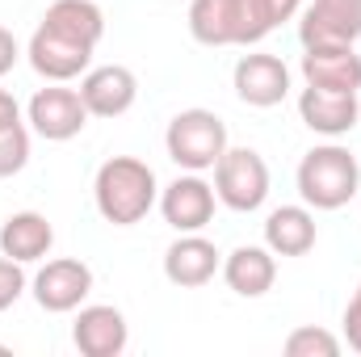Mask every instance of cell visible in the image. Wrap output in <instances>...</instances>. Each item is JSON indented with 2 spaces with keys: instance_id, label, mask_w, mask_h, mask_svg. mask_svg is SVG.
Listing matches in <instances>:
<instances>
[{
  "instance_id": "6da1fadb",
  "label": "cell",
  "mask_w": 361,
  "mask_h": 357,
  "mask_svg": "<svg viewBox=\"0 0 361 357\" xmlns=\"http://www.w3.org/2000/svg\"><path fill=\"white\" fill-rule=\"evenodd\" d=\"M160 198V185H156V173L152 164L135 160V156H114L97 169V181H92V202L101 210L105 223L114 227H135L152 214Z\"/></svg>"
},
{
  "instance_id": "7a4b0ae2",
  "label": "cell",
  "mask_w": 361,
  "mask_h": 357,
  "mask_svg": "<svg viewBox=\"0 0 361 357\" xmlns=\"http://www.w3.org/2000/svg\"><path fill=\"white\" fill-rule=\"evenodd\" d=\"M269 17L261 0H193L189 34L202 47H257L269 34Z\"/></svg>"
},
{
  "instance_id": "3957f363",
  "label": "cell",
  "mask_w": 361,
  "mask_h": 357,
  "mask_svg": "<svg viewBox=\"0 0 361 357\" xmlns=\"http://www.w3.org/2000/svg\"><path fill=\"white\" fill-rule=\"evenodd\" d=\"M361 185V164L357 156L341 143H324L311 147L298 164V193L307 206L315 210H341L357 198Z\"/></svg>"
},
{
  "instance_id": "277c9868",
  "label": "cell",
  "mask_w": 361,
  "mask_h": 357,
  "mask_svg": "<svg viewBox=\"0 0 361 357\" xmlns=\"http://www.w3.org/2000/svg\"><path fill=\"white\" fill-rule=\"evenodd\" d=\"M164 147H169V160L177 169L206 173L227 152V126L210 109H180L177 118L169 122V131H164Z\"/></svg>"
},
{
  "instance_id": "5b68a950",
  "label": "cell",
  "mask_w": 361,
  "mask_h": 357,
  "mask_svg": "<svg viewBox=\"0 0 361 357\" xmlns=\"http://www.w3.org/2000/svg\"><path fill=\"white\" fill-rule=\"evenodd\" d=\"M214 193L227 210L252 214L269 198V164L252 147H227L214 164Z\"/></svg>"
},
{
  "instance_id": "8992f818",
  "label": "cell",
  "mask_w": 361,
  "mask_h": 357,
  "mask_svg": "<svg viewBox=\"0 0 361 357\" xmlns=\"http://www.w3.org/2000/svg\"><path fill=\"white\" fill-rule=\"evenodd\" d=\"M92 51H97V47L76 42V38H68V34H59V30H51V25H38L34 38H30V47H25L30 68H34L42 80H51V85H63V80L85 76L89 63H92Z\"/></svg>"
},
{
  "instance_id": "52a82bcc",
  "label": "cell",
  "mask_w": 361,
  "mask_h": 357,
  "mask_svg": "<svg viewBox=\"0 0 361 357\" xmlns=\"http://www.w3.org/2000/svg\"><path fill=\"white\" fill-rule=\"evenodd\" d=\"M30 126L47 143H68L89 126V109L80 101V89H38L30 97Z\"/></svg>"
},
{
  "instance_id": "ba28073f",
  "label": "cell",
  "mask_w": 361,
  "mask_h": 357,
  "mask_svg": "<svg viewBox=\"0 0 361 357\" xmlns=\"http://www.w3.org/2000/svg\"><path fill=\"white\" fill-rule=\"evenodd\" d=\"M92 294V269L76 257H59V261H47V265L34 273V298L42 311L51 315H68L76 311L85 298Z\"/></svg>"
},
{
  "instance_id": "9c48e42d",
  "label": "cell",
  "mask_w": 361,
  "mask_h": 357,
  "mask_svg": "<svg viewBox=\"0 0 361 357\" xmlns=\"http://www.w3.org/2000/svg\"><path fill=\"white\" fill-rule=\"evenodd\" d=\"M302 47H353L361 38V0H311L298 21Z\"/></svg>"
},
{
  "instance_id": "30bf717a",
  "label": "cell",
  "mask_w": 361,
  "mask_h": 357,
  "mask_svg": "<svg viewBox=\"0 0 361 357\" xmlns=\"http://www.w3.org/2000/svg\"><path fill=\"white\" fill-rule=\"evenodd\" d=\"M214 202H219L214 185H206L197 173H185L160 193V214L173 231H202L214 219Z\"/></svg>"
},
{
  "instance_id": "8fae6325",
  "label": "cell",
  "mask_w": 361,
  "mask_h": 357,
  "mask_svg": "<svg viewBox=\"0 0 361 357\" xmlns=\"http://www.w3.org/2000/svg\"><path fill=\"white\" fill-rule=\"evenodd\" d=\"M72 341L85 357H118L126 353L130 345V328H126V315L109 303H92L80 307L76 324H72Z\"/></svg>"
},
{
  "instance_id": "7c38bea8",
  "label": "cell",
  "mask_w": 361,
  "mask_h": 357,
  "mask_svg": "<svg viewBox=\"0 0 361 357\" xmlns=\"http://www.w3.org/2000/svg\"><path fill=\"white\" fill-rule=\"evenodd\" d=\"M135 97H139V80L122 63L89 68L80 80V101H85L89 118H122L135 105Z\"/></svg>"
},
{
  "instance_id": "4fadbf2b",
  "label": "cell",
  "mask_w": 361,
  "mask_h": 357,
  "mask_svg": "<svg viewBox=\"0 0 361 357\" xmlns=\"http://www.w3.org/2000/svg\"><path fill=\"white\" fill-rule=\"evenodd\" d=\"M298 118L315 131V135H328V139H341L357 126L361 118V101L357 92H332V89H315L307 85L298 97Z\"/></svg>"
},
{
  "instance_id": "5bb4252c",
  "label": "cell",
  "mask_w": 361,
  "mask_h": 357,
  "mask_svg": "<svg viewBox=\"0 0 361 357\" xmlns=\"http://www.w3.org/2000/svg\"><path fill=\"white\" fill-rule=\"evenodd\" d=\"M235 92L244 105H257V109L281 105L290 92V68L277 55H244L235 63Z\"/></svg>"
},
{
  "instance_id": "9a60e30c",
  "label": "cell",
  "mask_w": 361,
  "mask_h": 357,
  "mask_svg": "<svg viewBox=\"0 0 361 357\" xmlns=\"http://www.w3.org/2000/svg\"><path fill=\"white\" fill-rule=\"evenodd\" d=\"M302 80L315 89L332 92H357L361 89V55L345 42L332 47H307L302 55Z\"/></svg>"
},
{
  "instance_id": "2e32d148",
  "label": "cell",
  "mask_w": 361,
  "mask_h": 357,
  "mask_svg": "<svg viewBox=\"0 0 361 357\" xmlns=\"http://www.w3.org/2000/svg\"><path fill=\"white\" fill-rule=\"evenodd\" d=\"M219 248L206 240V236H197V231H180L177 244H169V253H164V277L180 286V290H197V286H206L214 273H219Z\"/></svg>"
},
{
  "instance_id": "e0dca14e",
  "label": "cell",
  "mask_w": 361,
  "mask_h": 357,
  "mask_svg": "<svg viewBox=\"0 0 361 357\" xmlns=\"http://www.w3.org/2000/svg\"><path fill=\"white\" fill-rule=\"evenodd\" d=\"M55 244V227L47 223V214L38 210H21V214H8L4 227H0V253L30 265V261H42Z\"/></svg>"
},
{
  "instance_id": "ac0fdd59",
  "label": "cell",
  "mask_w": 361,
  "mask_h": 357,
  "mask_svg": "<svg viewBox=\"0 0 361 357\" xmlns=\"http://www.w3.org/2000/svg\"><path fill=\"white\" fill-rule=\"evenodd\" d=\"M223 277H227V286L240 298H261V294H269L273 282H277V261H273L269 248H261V244H240L223 261Z\"/></svg>"
},
{
  "instance_id": "d6986e66",
  "label": "cell",
  "mask_w": 361,
  "mask_h": 357,
  "mask_svg": "<svg viewBox=\"0 0 361 357\" xmlns=\"http://www.w3.org/2000/svg\"><path fill=\"white\" fill-rule=\"evenodd\" d=\"M265 248L273 257H307L315 248V214L307 206H277L265 219Z\"/></svg>"
},
{
  "instance_id": "ffe728a7",
  "label": "cell",
  "mask_w": 361,
  "mask_h": 357,
  "mask_svg": "<svg viewBox=\"0 0 361 357\" xmlns=\"http://www.w3.org/2000/svg\"><path fill=\"white\" fill-rule=\"evenodd\" d=\"M42 25H51V30H59V34H68V38H76V42L97 47L101 34H105V13H101L92 0H55V4L47 8Z\"/></svg>"
},
{
  "instance_id": "44dd1931",
  "label": "cell",
  "mask_w": 361,
  "mask_h": 357,
  "mask_svg": "<svg viewBox=\"0 0 361 357\" xmlns=\"http://www.w3.org/2000/svg\"><path fill=\"white\" fill-rule=\"evenodd\" d=\"M281 349H286V357H336L341 353V341H336L328 328L307 324V328H294Z\"/></svg>"
},
{
  "instance_id": "7402d4cb",
  "label": "cell",
  "mask_w": 361,
  "mask_h": 357,
  "mask_svg": "<svg viewBox=\"0 0 361 357\" xmlns=\"http://www.w3.org/2000/svg\"><path fill=\"white\" fill-rule=\"evenodd\" d=\"M30 164V131L21 122L0 126V177H17Z\"/></svg>"
},
{
  "instance_id": "603a6c76",
  "label": "cell",
  "mask_w": 361,
  "mask_h": 357,
  "mask_svg": "<svg viewBox=\"0 0 361 357\" xmlns=\"http://www.w3.org/2000/svg\"><path fill=\"white\" fill-rule=\"evenodd\" d=\"M21 290H25L21 261H13V257H4V253H0V311H8V307L21 298Z\"/></svg>"
},
{
  "instance_id": "cb8c5ba5",
  "label": "cell",
  "mask_w": 361,
  "mask_h": 357,
  "mask_svg": "<svg viewBox=\"0 0 361 357\" xmlns=\"http://www.w3.org/2000/svg\"><path fill=\"white\" fill-rule=\"evenodd\" d=\"M345 341H349V349L361 353V290L349 298V307H345Z\"/></svg>"
},
{
  "instance_id": "d4e9b609",
  "label": "cell",
  "mask_w": 361,
  "mask_h": 357,
  "mask_svg": "<svg viewBox=\"0 0 361 357\" xmlns=\"http://www.w3.org/2000/svg\"><path fill=\"white\" fill-rule=\"evenodd\" d=\"M261 8H265V17H269V25L277 30L281 21H290L298 8H302V0H261Z\"/></svg>"
},
{
  "instance_id": "484cf974",
  "label": "cell",
  "mask_w": 361,
  "mask_h": 357,
  "mask_svg": "<svg viewBox=\"0 0 361 357\" xmlns=\"http://www.w3.org/2000/svg\"><path fill=\"white\" fill-rule=\"evenodd\" d=\"M17 55H21V51H17V38H13V34L0 25V76H4V72H13Z\"/></svg>"
},
{
  "instance_id": "4316f807",
  "label": "cell",
  "mask_w": 361,
  "mask_h": 357,
  "mask_svg": "<svg viewBox=\"0 0 361 357\" xmlns=\"http://www.w3.org/2000/svg\"><path fill=\"white\" fill-rule=\"evenodd\" d=\"M8 122H21V109H17V97L13 92L0 89V126H8Z\"/></svg>"
},
{
  "instance_id": "83f0119b",
  "label": "cell",
  "mask_w": 361,
  "mask_h": 357,
  "mask_svg": "<svg viewBox=\"0 0 361 357\" xmlns=\"http://www.w3.org/2000/svg\"><path fill=\"white\" fill-rule=\"evenodd\" d=\"M357 290H361V286H357Z\"/></svg>"
}]
</instances>
